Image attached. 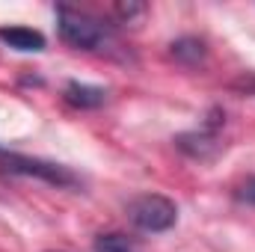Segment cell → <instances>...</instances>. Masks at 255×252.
Returning a JSON list of instances; mask_svg holds the SVG:
<instances>
[{"instance_id": "cell-1", "label": "cell", "mask_w": 255, "mask_h": 252, "mask_svg": "<svg viewBox=\"0 0 255 252\" xmlns=\"http://www.w3.org/2000/svg\"><path fill=\"white\" fill-rule=\"evenodd\" d=\"M57 27H60L63 42H68L77 51H104L113 42V27L107 21L89 15V12H80V9L60 6L57 9Z\"/></svg>"}, {"instance_id": "cell-2", "label": "cell", "mask_w": 255, "mask_h": 252, "mask_svg": "<svg viewBox=\"0 0 255 252\" xmlns=\"http://www.w3.org/2000/svg\"><path fill=\"white\" fill-rule=\"evenodd\" d=\"M128 220L139 229V232H148V235H160V232H169L178 220V208L172 199L166 196H157V193H145V196H136L130 205H128Z\"/></svg>"}, {"instance_id": "cell-3", "label": "cell", "mask_w": 255, "mask_h": 252, "mask_svg": "<svg viewBox=\"0 0 255 252\" xmlns=\"http://www.w3.org/2000/svg\"><path fill=\"white\" fill-rule=\"evenodd\" d=\"M6 169L15 172V175H30V178H42L54 187H74L77 184V175L71 169H65L60 163H51V160H39V157H24V154H6L3 157Z\"/></svg>"}, {"instance_id": "cell-4", "label": "cell", "mask_w": 255, "mask_h": 252, "mask_svg": "<svg viewBox=\"0 0 255 252\" xmlns=\"http://www.w3.org/2000/svg\"><path fill=\"white\" fill-rule=\"evenodd\" d=\"M223 119L226 116L220 110H211V116L202 125V130H190V133H181L178 136V148L187 151L190 157H208L217 148V130L223 127Z\"/></svg>"}, {"instance_id": "cell-5", "label": "cell", "mask_w": 255, "mask_h": 252, "mask_svg": "<svg viewBox=\"0 0 255 252\" xmlns=\"http://www.w3.org/2000/svg\"><path fill=\"white\" fill-rule=\"evenodd\" d=\"M0 42L15 51H45V36L33 27H0Z\"/></svg>"}, {"instance_id": "cell-6", "label": "cell", "mask_w": 255, "mask_h": 252, "mask_svg": "<svg viewBox=\"0 0 255 252\" xmlns=\"http://www.w3.org/2000/svg\"><path fill=\"white\" fill-rule=\"evenodd\" d=\"M63 98H65V104H71V107L92 110V107H101V104L107 101V92H104L101 86H89V83L71 80V83L63 89Z\"/></svg>"}, {"instance_id": "cell-7", "label": "cell", "mask_w": 255, "mask_h": 252, "mask_svg": "<svg viewBox=\"0 0 255 252\" xmlns=\"http://www.w3.org/2000/svg\"><path fill=\"white\" fill-rule=\"evenodd\" d=\"M172 57L193 65V63H199V60H205V45L199 39H193V36H184V39L172 42Z\"/></svg>"}, {"instance_id": "cell-8", "label": "cell", "mask_w": 255, "mask_h": 252, "mask_svg": "<svg viewBox=\"0 0 255 252\" xmlns=\"http://www.w3.org/2000/svg\"><path fill=\"white\" fill-rule=\"evenodd\" d=\"M95 252H139V247H136V241H130L128 235L110 232V235H98Z\"/></svg>"}, {"instance_id": "cell-9", "label": "cell", "mask_w": 255, "mask_h": 252, "mask_svg": "<svg viewBox=\"0 0 255 252\" xmlns=\"http://www.w3.org/2000/svg\"><path fill=\"white\" fill-rule=\"evenodd\" d=\"M142 12H145V6H139V3H119L116 6V15L122 21H130L133 15H142Z\"/></svg>"}, {"instance_id": "cell-10", "label": "cell", "mask_w": 255, "mask_h": 252, "mask_svg": "<svg viewBox=\"0 0 255 252\" xmlns=\"http://www.w3.org/2000/svg\"><path fill=\"white\" fill-rule=\"evenodd\" d=\"M238 199H241V202H247V205H255V178H250V181L241 187Z\"/></svg>"}, {"instance_id": "cell-11", "label": "cell", "mask_w": 255, "mask_h": 252, "mask_svg": "<svg viewBox=\"0 0 255 252\" xmlns=\"http://www.w3.org/2000/svg\"><path fill=\"white\" fill-rule=\"evenodd\" d=\"M235 86H238V89H250V92H255V77H250V80H247V77H241Z\"/></svg>"}]
</instances>
